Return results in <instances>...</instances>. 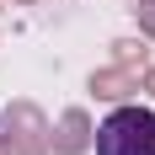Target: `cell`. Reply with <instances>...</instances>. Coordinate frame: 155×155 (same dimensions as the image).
Listing matches in <instances>:
<instances>
[{
  "label": "cell",
  "instance_id": "obj_1",
  "mask_svg": "<svg viewBox=\"0 0 155 155\" xmlns=\"http://www.w3.org/2000/svg\"><path fill=\"white\" fill-rule=\"evenodd\" d=\"M96 155H155V112L112 107L96 123Z\"/></svg>",
  "mask_w": 155,
  "mask_h": 155
}]
</instances>
